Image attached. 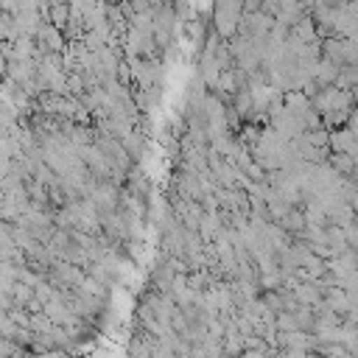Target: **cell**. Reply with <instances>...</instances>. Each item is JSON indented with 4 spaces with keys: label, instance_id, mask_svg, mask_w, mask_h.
Wrapping results in <instances>:
<instances>
[{
    "label": "cell",
    "instance_id": "6da1fadb",
    "mask_svg": "<svg viewBox=\"0 0 358 358\" xmlns=\"http://www.w3.org/2000/svg\"><path fill=\"white\" fill-rule=\"evenodd\" d=\"M246 11L238 0H218L215 6V22H218V31L221 34H232L238 28V22H243Z\"/></svg>",
    "mask_w": 358,
    "mask_h": 358
}]
</instances>
